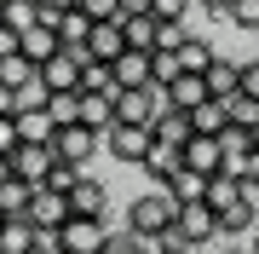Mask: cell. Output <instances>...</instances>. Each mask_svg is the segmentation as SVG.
Instances as JSON below:
<instances>
[{
    "instance_id": "6da1fadb",
    "label": "cell",
    "mask_w": 259,
    "mask_h": 254,
    "mask_svg": "<svg viewBox=\"0 0 259 254\" xmlns=\"http://www.w3.org/2000/svg\"><path fill=\"white\" fill-rule=\"evenodd\" d=\"M179 214H185V202H179L167 185H156V191H144V197L127 208V231L133 237H161V231L179 226Z\"/></svg>"
},
{
    "instance_id": "7a4b0ae2",
    "label": "cell",
    "mask_w": 259,
    "mask_h": 254,
    "mask_svg": "<svg viewBox=\"0 0 259 254\" xmlns=\"http://www.w3.org/2000/svg\"><path fill=\"white\" fill-rule=\"evenodd\" d=\"M58 243H64V254H110V226L69 214V226L58 231Z\"/></svg>"
},
{
    "instance_id": "3957f363",
    "label": "cell",
    "mask_w": 259,
    "mask_h": 254,
    "mask_svg": "<svg viewBox=\"0 0 259 254\" xmlns=\"http://www.w3.org/2000/svg\"><path fill=\"white\" fill-rule=\"evenodd\" d=\"M29 226H35L40 237H58V231L69 226V197H64V191H47V185H40V191H35V202H29Z\"/></svg>"
},
{
    "instance_id": "277c9868",
    "label": "cell",
    "mask_w": 259,
    "mask_h": 254,
    "mask_svg": "<svg viewBox=\"0 0 259 254\" xmlns=\"http://www.w3.org/2000/svg\"><path fill=\"white\" fill-rule=\"evenodd\" d=\"M81 69H87V52H58V58H47L40 64V87L47 93H81Z\"/></svg>"
},
{
    "instance_id": "5b68a950",
    "label": "cell",
    "mask_w": 259,
    "mask_h": 254,
    "mask_svg": "<svg viewBox=\"0 0 259 254\" xmlns=\"http://www.w3.org/2000/svg\"><path fill=\"white\" fill-rule=\"evenodd\" d=\"M98 144H104V133L81 127V122L52 133V151H58V162H75V168H87V156H98Z\"/></svg>"
},
{
    "instance_id": "8992f818",
    "label": "cell",
    "mask_w": 259,
    "mask_h": 254,
    "mask_svg": "<svg viewBox=\"0 0 259 254\" xmlns=\"http://www.w3.org/2000/svg\"><path fill=\"white\" fill-rule=\"evenodd\" d=\"M40 23H52L58 41H64L69 52H87V41H93V23H98V18H93L87 6H69V12H47Z\"/></svg>"
},
{
    "instance_id": "52a82bcc",
    "label": "cell",
    "mask_w": 259,
    "mask_h": 254,
    "mask_svg": "<svg viewBox=\"0 0 259 254\" xmlns=\"http://www.w3.org/2000/svg\"><path fill=\"white\" fill-rule=\"evenodd\" d=\"M52 168H58V151H52V144H18V156H12V173L29 179L35 191L52 179Z\"/></svg>"
},
{
    "instance_id": "ba28073f",
    "label": "cell",
    "mask_w": 259,
    "mask_h": 254,
    "mask_svg": "<svg viewBox=\"0 0 259 254\" xmlns=\"http://www.w3.org/2000/svg\"><path fill=\"white\" fill-rule=\"evenodd\" d=\"M173 231L185 237V248H202V243H213V237H219V214H213L207 202H185V214H179Z\"/></svg>"
},
{
    "instance_id": "9c48e42d",
    "label": "cell",
    "mask_w": 259,
    "mask_h": 254,
    "mask_svg": "<svg viewBox=\"0 0 259 254\" xmlns=\"http://www.w3.org/2000/svg\"><path fill=\"white\" fill-rule=\"evenodd\" d=\"M0 81H6L12 93H29V87L40 81V64L18 47V41H12V47H0Z\"/></svg>"
},
{
    "instance_id": "30bf717a",
    "label": "cell",
    "mask_w": 259,
    "mask_h": 254,
    "mask_svg": "<svg viewBox=\"0 0 259 254\" xmlns=\"http://www.w3.org/2000/svg\"><path fill=\"white\" fill-rule=\"evenodd\" d=\"M139 168L156 179V185H173V179L185 173V151H179V144H167V139H150V151H144Z\"/></svg>"
},
{
    "instance_id": "8fae6325",
    "label": "cell",
    "mask_w": 259,
    "mask_h": 254,
    "mask_svg": "<svg viewBox=\"0 0 259 254\" xmlns=\"http://www.w3.org/2000/svg\"><path fill=\"white\" fill-rule=\"evenodd\" d=\"M110 69H115V93H139V87H156V64H150V52H121Z\"/></svg>"
},
{
    "instance_id": "7c38bea8",
    "label": "cell",
    "mask_w": 259,
    "mask_h": 254,
    "mask_svg": "<svg viewBox=\"0 0 259 254\" xmlns=\"http://www.w3.org/2000/svg\"><path fill=\"white\" fill-rule=\"evenodd\" d=\"M150 139H156L150 127H127V122H115L110 133H104V144H110V156H115V162H144Z\"/></svg>"
},
{
    "instance_id": "4fadbf2b",
    "label": "cell",
    "mask_w": 259,
    "mask_h": 254,
    "mask_svg": "<svg viewBox=\"0 0 259 254\" xmlns=\"http://www.w3.org/2000/svg\"><path fill=\"white\" fill-rule=\"evenodd\" d=\"M121 52H127V29H121V18H98V23H93V41H87V58L115 64Z\"/></svg>"
},
{
    "instance_id": "5bb4252c",
    "label": "cell",
    "mask_w": 259,
    "mask_h": 254,
    "mask_svg": "<svg viewBox=\"0 0 259 254\" xmlns=\"http://www.w3.org/2000/svg\"><path fill=\"white\" fill-rule=\"evenodd\" d=\"M185 168L202 173V179H219V173H225V144L207 139V133H196V139L185 144Z\"/></svg>"
},
{
    "instance_id": "9a60e30c",
    "label": "cell",
    "mask_w": 259,
    "mask_h": 254,
    "mask_svg": "<svg viewBox=\"0 0 259 254\" xmlns=\"http://www.w3.org/2000/svg\"><path fill=\"white\" fill-rule=\"evenodd\" d=\"M207 93L225 98V104L242 93V58H213V64H207Z\"/></svg>"
},
{
    "instance_id": "2e32d148",
    "label": "cell",
    "mask_w": 259,
    "mask_h": 254,
    "mask_svg": "<svg viewBox=\"0 0 259 254\" xmlns=\"http://www.w3.org/2000/svg\"><path fill=\"white\" fill-rule=\"evenodd\" d=\"M213 93H207V76H190V69H185V76H179L173 87H167V104H173V110H196V104H207Z\"/></svg>"
},
{
    "instance_id": "e0dca14e",
    "label": "cell",
    "mask_w": 259,
    "mask_h": 254,
    "mask_svg": "<svg viewBox=\"0 0 259 254\" xmlns=\"http://www.w3.org/2000/svg\"><path fill=\"white\" fill-rule=\"evenodd\" d=\"M81 127L110 133L115 127V93H81Z\"/></svg>"
},
{
    "instance_id": "ac0fdd59",
    "label": "cell",
    "mask_w": 259,
    "mask_h": 254,
    "mask_svg": "<svg viewBox=\"0 0 259 254\" xmlns=\"http://www.w3.org/2000/svg\"><path fill=\"white\" fill-rule=\"evenodd\" d=\"M121 29H127V52H156L161 47V18L150 12V18H121Z\"/></svg>"
},
{
    "instance_id": "d6986e66",
    "label": "cell",
    "mask_w": 259,
    "mask_h": 254,
    "mask_svg": "<svg viewBox=\"0 0 259 254\" xmlns=\"http://www.w3.org/2000/svg\"><path fill=\"white\" fill-rule=\"evenodd\" d=\"M190 127H196V133H207V139H219V133L231 127V104H225V98L196 104V110H190Z\"/></svg>"
},
{
    "instance_id": "ffe728a7",
    "label": "cell",
    "mask_w": 259,
    "mask_h": 254,
    "mask_svg": "<svg viewBox=\"0 0 259 254\" xmlns=\"http://www.w3.org/2000/svg\"><path fill=\"white\" fill-rule=\"evenodd\" d=\"M29 202H35V185L12 173L6 185H0V214H6V220H29Z\"/></svg>"
},
{
    "instance_id": "44dd1931",
    "label": "cell",
    "mask_w": 259,
    "mask_h": 254,
    "mask_svg": "<svg viewBox=\"0 0 259 254\" xmlns=\"http://www.w3.org/2000/svg\"><path fill=\"white\" fill-rule=\"evenodd\" d=\"M40 18H47V6H40V0H6V35H12V41H23Z\"/></svg>"
},
{
    "instance_id": "7402d4cb",
    "label": "cell",
    "mask_w": 259,
    "mask_h": 254,
    "mask_svg": "<svg viewBox=\"0 0 259 254\" xmlns=\"http://www.w3.org/2000/svg\"><path fill=\"white\" fill-rule=\"evenodd\" d=\"M150 133H156V139H167V144H179V151H185V144L196 139L190 116H185V110H173V104H167V110L156 116V127H150Z\"/></svg>"
},
{
    "instance_id": "603a6c76",
    "label": "cell",
    "mask_w": 259,
    "mask_h": 254,
    "mask_svg": "<svg viewBox=\"0 0 259 254\" xmlns=\"http://www.w3.org/2000/svg\"><path fill=\"white\" fill-rule=\"evenodd\" d=\"M104 202L110 197H104L98 179H81V185L69 191V214H81V220H104Z\"/></svg>"
},
{
    "instance_id": "cb8c5ba5",
    "label": "cell",
    "mask_w": 259,
    "mask_h": 254,
    "mask_svg": "<svg viewBox=\"0 0 259 254\" xmlns=\"http://www.w3.org/2000/svg\"><path fill=\"white\" fill-rule=\"evenodd\" d=\"M18 47L35 58V64H47V58H58V52H64V41H58V29H52V23H35V29L18 41Z\"/></svg>"
},
{
    "instance_id": "d4e9b609",
    "label": "cell",
    "mask_w": 259,
    "mask_h": 254,
    "mask_svg": "<svg viewBox=\"0 0 259 254\" xmlns=\"http://www.w3.org/2000/svg\"><path fill=\"white\" fill-rule=\"evenodd\" d=\"M18 133H23V144H52L58 122H52L47 110H29V104H23V110H18Z\"/></svg>"
},
{
    "instance_id": "484cf974",
    "label": "cell",
    "mask_w": 259,
    "mask_h": 254,
    "mask_svg": "<svg viewBox=\"0 0 259 254\" xmlns=\"http://www.w3.org/2000/svg\"><path fill=\"white\" fill-rule=\"evenodd\" d=\"M40 243V231L29 226V220H6V226H0V254H29Z\"/></svg>"
},
{
    "instance_id": "4316f807",
    "label": "cell",
    "mask_w": 259,
    "mask_h": 254,
    "mask_svg": "<svg viewBox=\"0 0 259 254\" xmlns=\"http://www.w3.org/2000/svg\"><path fill=\"white\" fill-rule=\"evenodd\" d=\"M213 58H219V52H213V47H207L202 35H190L185 47H179V64H185L190 76H207V64H213Z\"/></svg>"
},
{
    "instance_id": "83f0119b",
    "label": "cell",
    "mask_w": 259,
    "mask_h": 254,
    "mask_svg": "<svg viewBox=\"0 0 259 254\" xmlns=\"http://www.w3.org/2000/svg\"><path fill=\"white\" fill-rule=\"evenodd\" d=\"M47 116L58 127H75V122H81V93H52L47 98Z\"/></svg>"
},
{
    "instance_id": "f1b7e54d",
    "label": "cell",
    "mask_w": 259,
    "mask_h": 254,
    "mask_svg": "<svg viewBox=\"0 0 259 254\" xmlns=\"http://www.w3.org/2000/svg\"><path fill=\"white\" fill-rule=\"evenodd\" d=\"M81 93H115V69L98 64V58H87V69H81Z\"/></svg>"
},
{
    "instance_id": "f546056e",
    "label": "cell",
    "mask_w": 259,
    "mask_h": 254,
    "mask_svg": "<svg viewBox=\"0 0 259 254\" xmlns=\"http://www.w3.org/2000/svg\"><path fill=\"white\" fill-rule=\"evenodd\" d=\"M231 202H242V179H231V173L207 179V208H231Z\"/></svg>"
},
{
    "instance_id": "4dcf8cb0",
    "label": "cell",
    "mask_w": 259,
    "mask_h": 254,
    "mask_svg": "<svg viewBox=\"0 0 259 254\" xmlns=\"http://www.w3.org/2000/svg\"><path fill=\"white\" fill-rule=\"evenodd\" d=\"M167 191H173L179 202H207V179H202V173H190V168L179 173V179H173V185H167Z\"/></svg>"
},
{
    "instance_id": "1f68e13d",
    "label": "cell",
    "mask_w": 259,
    "mask_h": 254,
    "mask_svg": "<svg viewBox=\"0 0 259 254\" xmlns=\"http://www.w3.org/2000/svg\"><path fill=\"white\" fill-rule=\"evenodd\" d=\"M150 64H156V87L167 93L179 76H185V64H179V52H150Z\"/></svg>"
},
{
    "instance_id": "d6a6232c",
    "label": "cell",
    "mask_w": 259,
    "mask_h": 254,
    "mask_svg": "<svg viewBox=\"0 0 259 254\" xmlns=\"http://www.w3.org/2000/svg\"><path fill=\"white\" fill-rule=\"evenodd\" d=\"M231 122L253 133V127H259V98H248V93H236V98H231Z\"/></svg>"
},
{
    "instance_id": "836d02e7",
    "label": "cell",
    "mask_w": 259,
    "mask_h": 254,
    "mask_svg": "<svg viewBox=\"0 0 259 254\" xmlns=\"http://www.w3.org/2000/svg\"><path fill=\"white\" fill-rule=\"evenodd\" d=\"M81 179H87V173L75 168V162H58V168H52V179H47V191H64V197H69V191L81 185Z\"/></svg>"
},
{
    "instance_id": "e575fe53",
    "label": "cell",
    "mask_w": 259,
    "mask_h": 254,
    "mask_svg": "<svg viewBox=\"0 0 259 254\" xmlns=\"http://www.w3.org/2000/svg\"><path fill=\"white\" fill-rule=\"evenodd\" d=\"M139 243H144V254H179L185 237H179V231H161V237H139Z\"/></svg>"
},
{
    "instance_id": "d590c367",
    "label": "cell",
    "mask_w": 259,
    "mask_h": 254,
    "mask_svg": "<svg viewBox=\"0 0 259 254\" xmlns=\"http://www.w3.org/2000/svg\"><path fill=\"white\" fill-rule=\"evenodd\" d=\"M23 133H18V116H0V156H18Z\"/></svg>"
},
{
    "instance_id": "8d00e7d4",
    "label": "cell",
    "mask_w": 259,
    "mask_h": 254,
    "mask_svg": "<svg viewBox=\"0 0 259 254\" xmlns=\"http://www.w3.org/2000/svg\"><path fill=\"white\" fill-rule=\"evenodd\" d=\"M190 6H196V0H156V18H161V23H185Z\"/></svg>"
},
{
    "instance_id": "74e56055",
    "label": "cell",
    "mask_w": 259,
    "mask_h": 254,
    "mask_svg": "<svg viewBox=\"0 0 259 254\" xmlns=\"http://www.w3.org/2000/svg\"><path fill=\"white\" fill-rule=\"evenodd\" d=\"M231 23L236 29H259V0H236V6H231Z\"/></svg>"
},
{
    "instance_id": "f35d334b",
    "label": "cell",
    "mask_w": 259,
    "mask_h": 254,
    "mask_svg": "<svg viewBox=\"0 0 259 254\" xmlns=\"http://www.w3.org/2000/svg\"><path fill=\"white\" fill-rule=\"evenodd\" d=\"M93 18H121V0H81Z\"/></svg>"
},
{
    "instance_id": "ab89813d",
    "label": "cell",
    "mask_w": 259,
    "mask_h": 254,
    "mask_svg": "<svg viewBox=\"0 0 259 254\" xmlns=\"http://www.w3.org/2000/svg\"><path fill=\"white\" fill-rule=\"evenodd\" d=\"M156 12V0H121V18H150Z\"/></svg>"
},
{
    "instance_id": "60d3db41",
    "label": "cell",
    "mask_w": 259,
    "mask_h": 254,
    "mask_svg": "<svg viewBox=\"0 0 259 254\" xmlns=\"http://www.w3.org/2000/svg\"><path fill=\"white\" fill-rule=\"evenodd\" d=\"M18 104H23V93H12V87L0 81V116H18Z\"/></svg>"
},
{
    "instance_id": "b9f144b4",
    "label": "cell",
    "mask_w": 259,
    "mask_h": 254,
    "mask_svg": "<svg viewBox=\"0 0 259 254\" xmlns=\"http://www.w3.org/2000/svg\"><path fill=\"white\" fill-rule=\"evenodd\" d=\"M242 202L259 214V173H248V179H242Z\"/></svg>"
},
{
    "instance_id": "7bdbcfd3",
    "label": "cell",
    "mask_w": 259,
    "mask_h": 254,
    "mask_svg": "<svg viewBox=\"0 0 259 254\" xmlns=\"http://www.w3.org/2000/svg\"><path fill=\"white\" fill-rule=\"evenodd\" d=\"M242 93L259 98V64H242Z\"/></svg>"
},
{
    "instance_id": "ee69618b",
    "label": "cell",
    "mask_w": 259,
    "mask_h": 254,
    "mask_svg": "<svg viewBox=\"0 0 259 254\" xmlns=\"http://www.w3.org/2000/svg\"><path fill=\"white\" fill-rule=\"evenodd\" d=\"M202 6L213 12V18H225V23H231V6H236V0H202Z\"/></svg>"
},
{
    "instance_id": "f6af8a7d",
    "label": "cell",
    "mask_w": 259,
    "mask_h": 254,
    "mask_svg": "<svg viewBox=\"0 0 259 254\" xmlns=\"http://www.w3.org/2000/svg\"><path fill=\"white\" fill-rule=\"evenodd\" d=\"M29 254H64V243H58V237H40V243L29 248Z\"/></svg>"
},
{
    "instance_id": "bcb514c9",
    "label": "cell",
    "mask_w": 259,
    "mask_h": 254,
    "mask_svg": "<svg viewBox=\"0 0 259 254\" xmlns=\"http://www.w3.org/2000/svg\"><path fill=\"white\" fill-rule=\"evenodd\" d=\"M47 12H69V6H81V0H40Z\"/></svg>"
},
{
    "instance_id": "7dc6e473",
    "label": "cell",
    "mask_w": 259,
    "mask_h": 254,
    "mask_svg": "<svg viewBox=\"0 0 259 254\" xmlns=\"http://www.w3.org/2000/svg\"><path fill=\"white\" fill-rule=\"evenodd\" d=\"M6 179H12V156H0V185H6Z\"/></svg>"
},
{
    "instance_id": "c3c4849f",
    "label": "cell",
    "mask_w": 259,
    "mask_h": 254,
    "mask_svg": "<svg viewBox=\"0 0 259 254\" xmlns=\"http://www.w3.org/2000/svg\"><path fill=\"white\" fill-rule=\"evenodd\" d=\"M0 29H6V0H0Z\"/></svg>"
},
{
    "instance_id": "681fc988",
    "label": "cell",
    "mask_w": 259,
    "mask_h": 254,
    "mask_svg": "<svg viewBox=\"0 0 259 254\" xmlns=\"http://www.w3.org/2000/svg\"><path fill=\"white\" fill-rule=\"evenodd\" d=\"M225 254H253V248H225Z\"/></svg>"
},
{
    "instance_id": "f907efd6",
    "label": "cell",
    "mask_w": 259,
    "mask_h": 254,
    "mask_svg": "<svg viewBox=\"0 0 259 254\" xmlns=\"http://www.w3.org/2000/svg\"><path fill=\"white\" fill-rule=\"evenodd\" d=\"M248 248H253V254H259V231H253V243H248Z\"/></svg>"
},
{
    "instance_id": "816d5d0a",
    "label": "cell",
    "mask_w": 259,
    "mask_h": 254,
    "mask_svg": "<svg viewBox=\"0 0 259 254\" xmlns=\"http://www.w3.org/2000/svg\"><path fill=\"white\" fill-rule=\"evenodd\" d=\"M253 151H259V127H253Z\"/></svg>"
},
{
    "instance_id": "f5cc1de1",
    "label": "cell",
    "mask_w": 259,
    "mask_h": 254,
    "mask_svg": "<svg viewBox=\"0 0 259 254\" xmlns=\"http://www.w3.org/2000/svg\"><path fill=\"white\" fill-rule=\"evenodd\" d=\"M0 226H6V214H0Z\"/></svg>"
}]
</instances>
